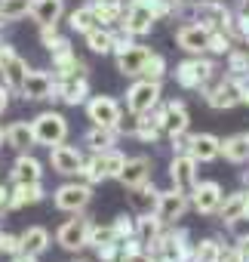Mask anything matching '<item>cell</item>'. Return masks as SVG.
Wrapping results in <instances>:
<instances>
[{
	"label": "cell",
	"mask_w": 249,
	"mask_h": 262,
	"mask_svg": "<svg viewBox=\"0 0 249 262\" xmlns=\"http://www.w3.org/2000/svg\"><path fill=\"white\" fill-rule=\"evenodd\" d=\"M28 71H31L28 62L16 53L13 43H0V77H4V83H7L13 93H22Z\"/></svg>",
	"instance_id": "8"
},
{
	"label": "cell",
	"mask_w": 249,
	"mask_h": 262,
	"mask_svg": "<svg viewBox=\"0 0 249 262\" xmlns=\"http://www.w3.org/2000/svg\"><path fill=\"white\" fill-rule=\"evenodd\" d=\"M31 4L34 0H0V22L4 25L22 22L25 16H31Z\"/></svg>",
	"instance_id": "38"
},
{
	"label": "cell",
	"mask_w": 249,
	"mask_h": 262,
	"mask_svg": "<svg viewBox=\"0 0 249 262\" xmlns=\"http://www.w3.org/2000/svg\"><path fill=\"white\" fill-rule=\"evenodd\" d=\"M197 4H200V0H172V7H176V10H194Z\"/></svg>",
	"instance_id": "57"
},
{
	"label": "cell",
	"mask_w": 249,
	"mask_h": 262,
	"mask_svg": "<svg viewBox=\"0 0 249 262\" xmlns=\"http://www.w3.org/2000/svg\"><path fill=\"white\" fill-rule=\"evenodd\" d=\"M10 262H37V256H31V253H25V250H19L16 256H10Z\"/></svg>",
	"instance_id": "56"
},
{
	"label": "cell",
	"mask_w": 249,
	"mask_h": 262,
	"mask_svg": "<svg viewBox=\"0 0 249 262\" xmlns=\"http://www.w3.org/2000/svg\"><path fill=\"white\" fill-rule=\"evenodd\" d=\"M151 173H154V161L139 155V158H127V167L120 173V182L127 188H139L145 182H151Z\"/></svg>",
	"instance_id": "23"
},
{
	"label": "cell",
	"mask_w": 249,
	"mask_h": 262,
	"mask_svg": "<svg viewBox=\"0 0 249 262\" xmlns=\"http://www.w3.org/2000/svg\"><path fill=\"white\" fill-rule=\"evenodd\" d=\"M98 4H114V7H123V0H98Z\"/></svg>",
	"instance_id": "60"
},
{
	"label": "cell",
	"mask_w": 249,
	"mask_h": 262,
	"mask_svg": "<svg viewBox=\"0 0 249 262\" xmlns=\"http://www.w3.org/2000/svg\"><path fill=\"white\" fill-rule=\"evenodd\" d=\"M10 93H13V90H10L7 83H0V114L10 108Z\"/></svg>",
	"instance_id": "55"
},
{
	"label": "cell",
	"mask_w": 249,
	"mask_h": 262,
	"mask_svg": "<svg viewBox=\"0 0 249 262\" xmlns=\"http://www.w3.org/2000/svg\"><path fill=\"white\" fill-rule=\"evenodd\" d=\"M163 231H166V225L160 222V216H157L154 210H148V213H139V216H136V237L145 244V250H148V247L163 234Z\"/></svg>",
	"instance_id": "28"
},
{
	"label": "cell",
	"mask_w": 249,
	"mask_h": 262,
	"mask_svg": "<svg viewBox=\"0 0 249 262\" xmlns=\"http://www.w3.org/2000/svg\"><path fill=\"white\" fill-rule=\"evenodd\" d=\"M246 219H249V191H246Z\"/></svg>",
	"instance_id": "61"
},
{
	"label": "cell",
	"mask_w": 249,
	"mask_h": 262,
	"mask_svg": "<svg viewBox=\"0 0 249 262\" xmlns=\"http://www.w3.org/2000/svg\"><path fill=\"white\" fill-rule=\"evenodd\" d=\"M157 194H160V191L154 188V182H145V185H139V188H130V201H133V207H139L142 213L154 210Z\"/></svg>",
	"instance_id": "39"
},
{
	"label": "cell",
	"mask_w": 249,
	"mask_h": 262,
	"mask_svg": "<svg viewBox=\"0 0 249 262\" xmlns=\"http://www.w3.org/2000/svg\"><path fill=\"white\" fill-rule=\"evenodd\" d=\"M237 86H240V105H249V74L237 77Z\"/></svg>",
	"instance_id": "52"
},
{
	"label": "cell",
	"mask_w": 249,
	"mask_h": 262,
	"mask_svg": "<svg viewBox=\"0 0 249 262\" xmlns=\"http://www.w3.org/2000/svg\"><path fill=\"white\" fill-rule=\"evenodd\" d=\"M160 19L148 10V7H142V4H136V0H130V7L123 10V19H120V28L123 31H130L133 37H145V34H151L154 31V25H157Z\"/></svg>",
	"instance_id": "13"
},
{
	"label": "cell",
	"mask_w": 249,
	"mask_h": 262,
	"mask_svg": "<svg viewBox=\"0 0 249 262\" xmlns=\"http://www.w3.org/2000/svg\"><path fill=\"white\" fill-rule=\"evenodd\" d=\"M83 164H86V158H83V151L74 148V145L59 142V145L49 148V167H53L56 173H62V176H80Z\"/></svg>",
	"instance_id": "14"
},
{
	"label": "cell",
	"mask_w": 249,
	"mask_h": 262,
	"mask_svg": "<svg viewBox=\"0 0 249 262\" xmlns=\"http://www.w3.org/2000/svg\"><path fill=\"white\" fill-rule=\"evenodd\" d=\"M74 262H86V259H74Z\"/></svg>",
	"instance_id": "63"
},
{
	"label": "cell",
	"mask_w": 249,
	"mask_h": 262,
	"mask_svg": "<svg viewBox=\"0 0 249 262\" xmlns=\"http://www.w3.org/2000/svg\"><path fill=\"white\" fill-rule=\"evenodd\" d=\"M133 136H136L139 142L154 145V142L163 136V123L154 117V111H151V114H139V117H133Z\"/></svg>",
	"instance_id": "29"
},
{
	"label": "cell",
	"mask_w": 249,
	"mask_h": 262,
	"mask_svg": "<svg viewBox=\"0 0 249 262\" xmlns=\"http://www.w3.org/2000/svg\"><path fill=\"white\" fill-rule=\"evenodd\" d=\"M10 182L13 185H31V182H43V164L34 155H19L13 170H10Z\"/></svg>",
	"instance_id": "22"
},
{
	"label": "cell",
	"mask_w": 249,
	"mask_h": 262,
	"mask_svg": "<svg viewBox=\"0 0 249 262\" xmlns=\"http://www.w3.org/2000/svg\"><path fill=\"white\" fill-rule=\"evenodd\" d=\"M191 207V194L179 191V188H169V191H160L157 194V204H154V213L160 216L163 225H176Z\"/></svg>",
	"instance_id": "12"
},
{
	"label": "cell",
	"mask_w": 249,
	"mask_h": 262,
	"mask_svg": "<svg viewBox=\"0 0 249 262\" xmlns=\"http://www.w3.org/2000/svg\"><path fill=\"white\" fill-rule=\"evenodd\" d=\"M10 204H13V188L0 185V216H4V213H10Z\"/></svg>",
	"instance_id": "50"
},
{
	"label": "cell",
	"mask_w": 249,
	"mask_h": 262,
	"mask_svg": "<svg viewBox=\"0 0 249 262\" xmlns=\"http://www.w3.org/2000/svg\"><path fill=\"white\" fill-rule=\"evenodd\" d=\"M221 158L231 164H249V133H234L221 139Z\"/></svg>",
	"instance_id": "30"
},
{
	"label": "cell",
	"mask_w": 249,
	"mask_h": 262,
	"mask_svg": "<svg viewBox=\"0 0 249 262\" xmlns=\"http://www.w3.org/2000/svg\"><path fill=\"white\" fill-rule=\"evenodd\" d=\"M68 25H71V31H77V34H89V31L98 28L102 22H98L92 4H86V7H77V10L68 13Z\"/></svg>",
	"instance_id": "35"
},
{
	"label": "cell",
	"mask_w": 249,
	"mask_h": 262,
	"mask_svg": "<svg viewBox=\"0 0 249 262\" xmlns=\"http://www.w3.org/2000/svg\"><path fill=\"white\" fill-rule=\"evenodd\" d=\"M95 256H98V262H117L120 259V241L105 244V247H95Z\"/></svg>",
	"instance_id": "48"
},
{
	"label": "cell",
	"mask_w": 249,
	"mask_h": 262,
	"mask_svg": "<svg viewBox=\"0 0 249 262\" xmlns=\"http://www.w3.org/2000/svg\"><path fill=\"white\" fill-rule=\"evenodd\" d=\"M154 117L163 123V133L166 136H176V133H185L191 126V114H188V105L182 99H172V102H160L154 108Z\"/></svg>",
	"instance_id": "11"
},
{
	"label": "cell",
	"mask_w": 249,
	"mask_h": 262,
	"mask_svg": "<svg viewBox=\"0 0 249 262\" xmlns=\"http://www.w3.org/2000/svg\"><path fill=\"white\" fill-rule=\"evenodd\" d=\"M56 99L65 105H86L89 99V77L86 74H74V77H62L56 83Z\"/></svg>",
	"instance_id": "20"
},
{
	"label": "cell",
	"mask_w": 249,
	"mask_h": 262,
	"mask_svg": "<svg viewBox=\"0 0 249 262\" xmlns=\"http://www.w3.org/2000/svg\"><path fill=\"white\" fill-rule=\"evenodd\" d=\"M166 71H169L166 59H163L160 53H151V59H148V62H145V68H142V77H148V80H163V77H166Z\"/></svg>",
	"instance_id": "42"
},
{
	"label": "cell",
	"mask_w": 249,
	"mask_h": 262,
	"mask_svg": "<svg viewBox=\"0 0 249 262\" xmlns=\"http://www.w3.org/2000/svg\"><path fill=\"white\" fill-rule=\"evenodd\" d=\"M86 117L92 120V126H111L117 129L123 123V108L114 96H89L86 99Z\"/></svg>",
	"instance_id": "9"
},
{
	"label": "cell",
	"mask_w": 249,
	"mask_h": 262,
	"mask_svg": "<svg viewBox=\"0 0 249 262\" xmlns=\"http://www.w3.org/2000/svg\"><path fill=\"white\" fill-rule=\"evenodd\" d=\"M65 16V0H34L31 4V19L46 28V25H59Z\"/></svg>",
	"instance_id": "26"
},
{
	"label": "cell",
	"mask_w": 249,
	"mask_h": 262,
	"mask_svg": "<svg viewBox=\"0 0 249 262\" xmlns=\"http://www.w3.org/2000/svg\"><path fill=\"white\" fill-rule=\"evenodd\" d=\"M114 241H117L114 222H108V225L92 222V231H89V247H105V244H114Z\"/></svg>",
	"instance_id": "43"
},
{
	"label": "cell",
	"mask_w": 249,
	"mask_h": 262,
	"mask_svg": "<svg viewBox=\"0 0 249 262\" xmlns=\"http://www.w3.org/2000/svg\"><path fill=\"white\" fill-rule=\"evenodd\" d=\"M83 37H86V47H89L92 53H98V56H114V28L98 25V28H92V31L83 34Z\"/></svg>",
	"instance_id": "36"
},
{
	"label": "cell",
	"mask_w": 249,
	"mask_h": 262,
	"mask_svg": "<svg viewBox=\"0 0 249 262\" xmlns=\"http://www.w3.org/2000/svg\"><path fill=\"white\" fill-rule=\"evenodd\" d=\"M117 136H120V129H111V126H92L89 133L83 136V145L95 155V151H111L117 148Z\"/></svg>",
	"instance_id": "31"
},
{
	"label": "cell",
	"mask_w": 249,
	"mask_h": 262,
	"mask_svg": "<svg viewBox=\"0 0 249 262\" xmlns=\"http://www.w3.org/2000/svg\"><path fill=\"white\" fill-rule=\"evenodd\" d=\"M40 43H43L49 53H59V50H68V47H71L68 37L59 34V25H46V28H40Z\"/></svg>",
	"instance_id": "40"
},
{
	"label": "cell",
	"mask_w": 249,
	"mask_h": 262,
	"mask_svg": "<svg viewBox=\"0 0 249 262\" xmlns=\"http://www.w3.org/2000/svg\"><path fill=\"white\" fill-rule=\"evenodd\" d=\"M4 142H7V129L0 126V148H4Z\"/></svg>",
	"instance_id": "59"
},
{
	"label": "cell",
	"mask_w": 249,
	"mask_h": 262,
	"mask_svg": "<svg viewBox=\"0 0 249 262\" xmlns=\"http://www.w3.org/2000/svg\"><path fill=\"white\" fill-rule=\"evenodd\" d=\"M160 80H148V77H139L130 90H127V111L133 117L139 114H151L157 105H160Z\"/></svg>",
	"instance_id": "4"
},
{
	"label": "cell",
	"mask_w": 249,
	"mask_h": 262,
	"mask_svg": "<svg viewBox=\"0 0 249 262\" xmlns=\"http://www.w3.org/2000/svg\"><path fill=\"white\" fill-rule=\"evenodd\" d=\"M89 201H92V185L83 182V179L80 182H65L53 191V204L62 213H83L89 207Z\"/></svg>",
	"instance_id": "7"
},
{
	"label": "cell",
	"mask_w": 249,
	"mask_h": 262,
	"mask_svg": "<svg viewBox=\"0 0 249 262\" xmlns=\"http://www.w3.org/2000/svg\"><path fill=\"white\" fill-rule=\"evenodd\" d=\"M148 253L157 262H191V237L185 228L166 225V231L148 247Z\"/></svg>",
	"instance_id": "3"
},
{
	"label": "cell",
	"mask_w": 249,
	"mask_h": 262,
	"mask_svg": "<svg viewBox=\"0 0 249 262\" xmlns=\"http://www.w3.org/2000/svg\"><path fill=\"white\" fill-rule=\"evenodd\" d=\"M209 37H212V31L203 28V25H197V22L182 25V28L176 31L179 50H185V53H191V56H206V53H209Z\"/></svg>",
	"instance_id": "19"
},
{
	"label": "cell",
	"mask_w": 249,
	"mask_h": 262,
	"mask_svg": "<svg viewBox=\"0 0 249 262\" xmlns=\"http://www.w3.org/2000/svg\"><path fill=\"white\" fill-rule=\"evenodd\" d=\"M31 126H34L37 145L53 148V145H59V142L68 139V117L59 114V111H40V114L31 120Z\"/></svg>",
	"instance_id": "5"
},
{
	"label": "cell",
	"mask_w": 249,
	"mask_h": 262,
	"mask_svg": "<svg viewBox=\"0 0 249 262\" xmlns=\"http://www.w3.org/2000/svg\"><path fill=\"white\" fill-rule=\"evenodd\" d=\"M243 182H246V185H249V170H246V173H243Z\"/></svg>",
	"instance_id": "62"
},
{
	"label": "cell",
	"mask_w": 249,
	"mask_h": 262,
	"mask_svg": "<svg viewBox=\"0 0 249 262\" xmlns=\"http://www.w3.org/2000/svg\"><path fill=\"white\" fill-rule=\"evenodd\" d=\"M120 262H157L148 250H139V253H133V256H120Z\"/></svg>",
	"instance_id": "51"
},
{
	"label": "cell",
	"mask_w": 249,
	"mask_h": 262,
	"mask_svg": "<svg viewBox=\"0 0 249 262\" xmlns=\"http://www.w3.org/2000/svg\"><path fill=\"white\" fill-rule=\"evenodd\" d=\"M117 262H120V259H117Z\"/></svg>",
	"instance_id": "64"
},
{
	"label": "cell",
	"mask_w": 249,
	"mask_h": 262,
	"mask_svg": "<svg viewBox=\"0 0 249 262\" xmlns=\"http://www.w3.org/2000/svg\"><path fill=\"white\" fill-rule=\"evenodd\" d=\"M215 77H218V65L209 56H191V59L176 65V83L182 90H200L203 93Z\"/></svg>",
	"instance_id": "1"
},
{
	"label": "cell",
	"mask_w": 249,
	"mask_h": 262,
	"mask_svg": "<svg viewBox=\"0 0 249 262\" xmlns=\"http://www.w3.org/2000/svg\"><path fill=\"white\" fill-rule=\"evenodd\" d=\"M221 250H225V244L218 237H203V241L191 244V262H218Z\"/></svg>",
	"instance_id": "37"
},
{
	"label": "cell",
	"mask_w": 249,
	"mask_h": 262,
	"mask_svg": "<svg viewBox=\"0 0 249 262\" xmlns=\"http://www.w3.org/2000/svg\"><path fill=\"white\" fill-rule=\"evenodd\" d=\"M92 10H95L98 22H102L105 28H111L114 22L120 25V19H123V7H114V4H98V0H92Z\"/></svg>",
	"instance_id": "41"
},
{
	"label": "cell",
	"mask_w": 249,
	"mask_h": 262,
	"mask_svg": "<svg viewBox=\"0 0 249 262\" xmlns=\"http://www.w3.org/2000/svg\"><path fill=\"white\" fill-rule=\"evenodd\" d=\"M237 16H243V19H249V0H237V10H234Z\"/></svg>",
	"instance_id": "58"
},
{
	"label": "cell",
	"mask_w": 249,
	"mask_h": 262,
	"mask_svg": "<svg viewBox=\"0 0 249 262\" xmlns=\"http://www.w3.org/2000/svg\"><path fill=\"white\" fill-rule=\"evenodd\" d=\"M53 74H56V80H62V77H74V74H86V77H89V68H86V62L68 47V50L53 53Z\"/></svg>",
	"instance_id": "24"
},
{
	"label": "cell",
	"mask_w": 249,
	"mask_h": 262,
	"mask_svg": "<svg viewBox=\"0 0 249 262\" xmlns=\"http://www.w3.org/2000/svg\"><path fill=\"white\" fill-rule=\"evenodd\" d=\"M218 262H243V256H240V250H237V247H225Z\"/></svg>",
	"instance_id": "54"
},
{
	"label": "cell",
	"mask_w": 249,
	"mask_h": 262,
	"mask_svg": "<svg viewBox=\"0 0 249 262\" xmlns=\"http://www.w3.org/2000/svg\"><path fill=\"white\" fill-rule=\"evenodd\" d=\"M221 201H225V191H221V185H218L215 179L197 182V188L191 191V207H194L200 216H212V213H218Z\"/></svg>",
	"instance_id": "17"
},
{
	"label": "cell",
	"mask_w": 249,
	"mask_h": 262,
	"mask_svg": "<svg viewBox=\"0 0 249 262\" xmlns=\"http://www.w3.org/2000/svg\"><path fill=\"white\" fill-rule=\"evenodd\" d=\"M114 231H117V241L136 237V216H130V213H120V216L114 219Z\"/></svg>",
	"instance_id": "44"
},
{
	"label": "cell",
	"mask_w": 249,
	"mask_h": 262,
	"mask_svg": "<svg viewBox=\"0 0 249 262\" xmlns=\"http://www.w3.org/2000/svg\"><path fill=\"white\" fill-rule=\"evenodd\" d=\"M191 139H194V133H191V129H185V133H176V136H169V142H172V151H176V155H188V148H191Z\"/></svg>",
	"instance_id": "47"
},
{
	"label": "cell",
	"mask_w": 249,
	"mask_h": 262,
	"mask_svg": "<svg viewBox=\"0 0 249 262\" xmlns=\"http://www.w3.org/2000/svg\"><path fill=\"white\" fill-rule=\"evenodd\" d=\"M123 167H127V155H123L120 148L95 151L92 158H86V164L80 170V179L89 182V185H98V182H108V179H120Z\"/></svg>",
	"instance_id": "2"
},
{
	"label": "cell",
	"mask_w": 249,
	"mask_h": 262,
	"mask_svg": "<svg viewBox=\"0 0 249 262\" xmlns=\"http://www.w3.org/2000/svg\"><path fill=\"white\" fill-rule=\"evenodd\" d=\"M46 198L43 185L40 182H31V185H13V204H10V213L16 210H25V207H34Z\"/></svg>",
	"instance_id": "32"
},
{
	"label": "cell",
	"mask_w": 249,
	"mask_h": 262,
	"mask_svg": "<svg viewBox=\"0 0 249 262\" xmlns=\"http://www.w3.org/2000/svg\"><path fill=\"white\" fill-rule=\"evenodd\" d=\"M188 155H191L197 164H212L215 158H221V139L212 136V133H194Z\"/></svg>",
	"instance_id": "25"
},
{
	"label": "cell",
	"mask_w": 249,
	"mask_h": 262,
	"mask_svg": "<svg viewBox=\"0 0 249 262\" xmlns=\"http://www.w3.org/2000/svg\"><path fill=\"white\" fill-rule=\"evenodd\" d=\"M136 4H142V7H148L157 19H166V16H172V0H136Z\"/></svg>",
	"instance_id": "45"
},
{
	"label": "cell",
	"mask_w": 249,
	"mask_h": 262,
	"mask_svg": "<svg viewBox=\"0 0 249 262\" xmlns=\"http://www.w3.org/2000/svg\"><path fill=\"white\" fill-rule=\"evenodd\" d=\"M56 83H59V80H56V74H49V71H43V68H31L19 96H22V99H28V102L53 99V96H56Z\"/></svg>",
	"instance_id": "16"
},
{
	"label": "cell",
	"mask_w": 249,
	"mask_h": 262,
	"mask_svg": "<svg viewBox=\"0 0 249 262\" xmlns=\"http://www.w3.org/2000/svg\"><path fill=\"white\" fill-rule=\"evenodd\" d=\"M7 145L16 148L19 155L31 151V148L37 145V139H34V126H31L28 120H16V123H10V126H7Z\"/></svg>",
	"instance_id": "27"
},
{
	"label": "cell",
	"mask_w": 249,
	"mask_h": 262,
	"mask_svg": "<svg viewBox=\"0 0 249 262\" xmlns=\"http://www.w3.org/2000/svg\"><path fill=\"white\" fill-rule=\"evenodd\" d=\"M246 216V191H231V194H225V201H221V207H218V219L225 222V225H231V222H237V219H243Z\"/></svg>",
	"instance_id": "33"
},
{
	"label": "cell",
	"mask_w": 249,
	"mask_h": 262,
	"mask_svg": "<svg viewBox=\"0 0 249 262\" xmlns=\"http://www.w3.org/2000/svg\"><path fill=\"white\" fill-rule=\"evenodd\" d=\"M89 231H92V219L83 213H74V219H68L59 231H56V244L68 253H80L89 247Z\"/></svg>",
	"instance_id": "6"
},
{
	"label": "cell",
	"mask_w": 249,
	"mask_h": 262,
	"mask_svg": "<svg viewBox=\"0 0 249 262\" xmlns=\"http://www.w3.org/2000/svg\"><path fill=\"white\" fill-rule=\"evenodd\" d=\"M19 250H22V237H19V234L0 231V253H4V256H16Z\"/></svg>",
	"instance_id": "46"
},
{
	"label": "cell",
	"mask_w": 249,
	"mask_h": 262,
	"mask_svg": "<svg viewBox=\"0 0 249 262\" xmlns=\"http://www.w3.org/2000/svg\"><path fill=\"white\" fill-rule=\"evenodd\" d=\"M234 247L240 250V256H243V262H249V231H246V234H240Z\"/></svg>",
	"instance_id": "53"
},
{
	"label": "cell",
	"mask_w": 249,
	"mask_h": 262,
	"mask_svg": "<svg viewBox=\"0 0 249 262\" xmlns=\"http://www.w3.org/2000/svg\"><path fill=\"white\" fill-rule=\"evenodd\" d=\"M203 99L209 108L215 111H228L234 105H240V86H237V77H215L206 90H203Z\"/></svg>",
	"instance_id": "10"
},
{
	"label": "cell",
	"mask_w": 249,
	"mask_h": 262,
	"mask_svg": "<svg viewBox=\"0 0 249 262\" xmlns=\"http://www.w3.org/2000/svg\"><path fill=\"white\" fill-rule=\"evenodd\" d=\"M148 59H151V47H142V43H133L130 50H123V53L114 56L117 71L123 77H142V68H145Z\"/></svg>",
	"instance_id": "21"
},
{
	"label": "cell",
	"mask_w": 249,
	"mask_h": 262,
	"mask_svg": "<svg viewBox=\"0 0 249 262\" xmlns=\"http://www.w3.org/2000/svg\"><path fill=\"white\" fill-rule=\"evenodd\" d=\"M231 16H234V13H231L225 4H218V0H200V4L191 10V22H197V25H203V28H209V31L225 28V22H228Z\"/></svg>",
	"instance_id": "18"
},
{
	"label": "cell",
	"mask_w": 249,
	"mask_h": 262,
	"mask_svg": "<svg viewBox=\"0 0 249 262\" xmlns=\"http://www.w3.org/2000/svg\"><path fill=\"white\" fill-rule=\"evenodd\" d=\"M19 237H22V250L31 253V256H40V253L49 250V231H46L43 225H31V228H25Z\"/></svg>",
	"instance_id": "34"
},
{
	"label": "cell",
	"mask_w": 249,
	"mask_h": 262,
	"mask_svg": "<svg viewBox=\"0 0 249 262\" xmlns=\"http://www.w3.org/2000/svg\"><path fill=\"white\" fill-rule=\"evenodd\" d=\"M197 161L191 158V155H176L172 161H169V182H172V188H179V191H185V194H191L194 188H197Z\"/></svg>",
	"instance_id": "15"
},
{
	"label": "cell",
	"mask_w": 249,
	"mask_h": 262,
	"mask_svg": "<svg viewBox=\"0 0 249 262\" xmlns=\"http://www.w3.org/2000/svg\"><path fill=\"white\" fill-rule=\"evenodd\" d=\"M133 43H136V37H133L130 31H123V28H117V31H114V56H117V53H123V50H130Z\"/></svg>",
	"instance_id": "49"
}]
</instances>
